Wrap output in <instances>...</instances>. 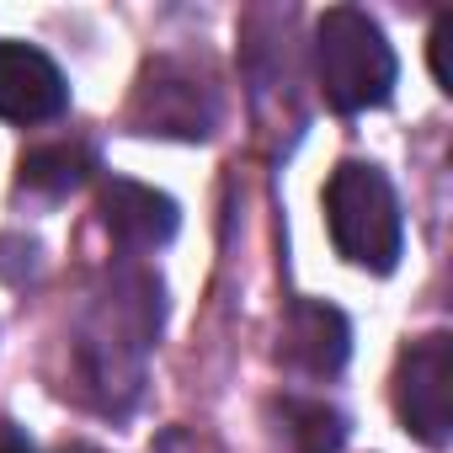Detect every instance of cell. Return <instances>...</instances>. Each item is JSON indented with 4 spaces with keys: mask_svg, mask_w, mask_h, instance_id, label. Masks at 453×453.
Instances as JSON below:
<instances>
[{
    "mask_svg": "<svg viewBox=\"0 0 453 453\" xmlns=\"http://www.w3.org/2000/svg\"><path fill=\"white\" fill-rule=\"evenodd\" d=\"M315 75H320V96L336 112H368L389 102L400 65L368 12L336 6L315 27Z\"/></svg>",
    "mask_w": 453,
    "mask_h": 453,
    "instance_id": "6da1fadb",
    "label": "cell"
},
{
    "mask_svg": "<svg viewBox=\"0 0 453 453\" xmlns=\"http://www.w3.org/2000/svg\"><path fill=\"white\" fill-rule=\"evenodd\" d=\"M326 224L331 241L352 267L368 273H395L400 246H405V224H400V197L379 165L342 160L326 181Z\"/></svg>",
    "mask_w": 453,
    "mask_h": 453,
    "instance_id": "7a4b0ae2",
    "label": "cell"
},
{
    "mask_svg": "<svg viewBox=\"0 0 453 453\" xmlns=\"http://www.w3.org/2000/svg\"><path fill=\"white\" fill-rule=\"evenodd\" d=\"M395 416L416 442L448 448V437H453V336L448 331H432L400 352Z\"/></svg>",
    "mask_w": 453,
    "mask_h": 453,
    "instance_id": "3957f363",
    "label": "cell"
},
{
    "mask_svg": "<svg viewBox=\"0 0 453 453\" xmlns=\"http://www.w3.org/2000/svg\"><path fill=\"white\" fill-rule=\"evenodd\" d=\"M70 102L59 65L27 43H0V118L6 123H49Z\"/></svg>",
    "mask_w": 453,
    "mask_h": 453,
    "instance_id": "277c9868",
    "label": "cell"
},
{
    "mask_svg": "<svg viewBox=\"0 0 453 453\" xmlns=\"http://www.w3.org/2000/svg\"><path fill=\"white\" fill-rule=\"evenodd\" d=\"M352 352V331H347V315L320 304V299H299L288 315H283V331H278V357L294 368V373H310V379H326L347 363Z\"/></svg>",
    "mask_w": 453,
    "mask_h": 453,
    "instance_id": "5b68a950",
    "label": "cell"
},
{
    "mask_svg": "<svg viewBox=\"0 0 453 453\" xmlns=\"http://www.w3.org/2000/svg\"><path fill=\"white\" fill-rule=\"evenodd\" d=\"M102 224H107L112 241H123V246H134V251H155V246H165V241L176 235L181 213H176V203H171L165 192H155V187H144V181L112 176V181L102 187Z\"/></svg>",
    "mask_w": 453,
    "mask_h": 453,
    "instance_id": "8992f818",
    "label": "cell"
},
{
    "mask_svg": "<svg viewBox=\"0 0 453 453\" xmlns=\"http://www.w3.org/2000/svg\"><path fill=\"white\" fill-rule=\"evenodd\" d=\"M134 123L139 134H176V139H203L208 134V102L192 81H171L165 65H155L134 96Z\"/></svg>",
    "mask_w": 453,
    "mask_h": 453,
    "instance_id": "52a82bcc",
    "label": "cell"
},
{
    "mask_svg": "<svg viewBox=\"0 0 453 453\" xmlns=\"http://www.w3.org/2000/svg\"><path fill=\"white\" fill-rule=\"evenodd\" d=\"M273 421L288 453H336L347 442V416L326 400H283L273 405Z\"/></svg>",
    "mask_w": 453,
    "mask_h": 453,
    "instance_id": "ba28073f",
    "label": "cell"
},
{
    "mask_svg": "<svg viewBox=\"0 0 453 453\" xmlns=\"http://www.w3.org/2000/svg\"><path fill=\"white\" fill-rule=\"evenodd\" d=\"M91 176V155L81 144H38L22 155V187L38 197H70Z\"/></svg>",
    "mask_w": 453,
    "mask_h": 453,
    "instance_id": "9c48e42d",
    "label": "cell"
},
{
    "mask_svg": "<svg viewBox=\"0 0 453 453\" xmlns=\"http://www.w3.org/2000/svg\"><path fill=\"white\" fill-rule=\"evenodd\" d=\"M448 43H453V12H442L437 27H432V81H437L442 91H453V75H448Z\"/></svg>",
    "mask_w": 453,
    "mask_h": 453,
    "instance_id": "30bf717a",
    "label": "cell"
},
{
    "mask_svg": "<svg viewBox=\"0 0 453 453\" xmlns=\"http://www.w3.org/2000/svg\"><path fill=\"white\" fill-rule=\"evenodd\" d=\"M0 453H33V442H27L12 421H0Z\"/></svg>",
    "mask_w": 453,
    "mask_h": 453,
    "instance_id": "8fae6325",
    "label": "cell"
},
{
    "mask_svg": "<svg viewBox=\"0 0 453 453\" xmlns=\"http://www.w3.org/2000/svg\"><path fill=\"white\" fill-rule=\"evenodd\" d=\"M59 453H96V448H86V442H70V448H59Z\"/></svg>",
    "mask_w": 453,
    "mask_h": 453,
    "instance_id": "7c38bea8",
    "label": "cell"
}]
</instances>
